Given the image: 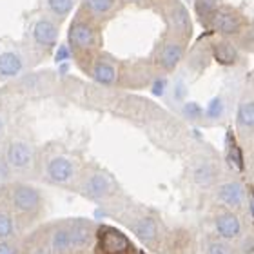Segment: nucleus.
I'll return each instance as SVG.
<instances>
[{"mask_svg":"<svg viewBox=\"0 0 254 254\" xmlns=\"http://www.w3.org/2000/svg\"><path fill=\"white\" fill-rule=\"evenodd\" d=\"M33 254H46V253H44V249H37Z\"/></svg>","mask_w":254,"mask_h":254,"instance_id":"obj_35","label":"nucleus"},{"mask_svg":"<svg viewBox=\"0 0 254 254\" xmlns=\"http://www.w3.org/2000/svg\"><path fill=\"white\" fill-rule=\"evenodd\" d=\"M48 5L51 13L64 18L65 15H69V11L73 9V0H48Z\"/></svg>","mask_w":254,"mask_h":254,"instance_id":"obj_23","label":"nucleus"},{"mask_svg":"<svg viewBox=\"0 0 254 254\" xmlns=\"http://www.w3.org/2000/svg\"><path fill=\"white\" fill-rule=\"evenodd\" d=\"M84 5H85V9L89 11L91 15L106 16V15H109L113 9H115L117 0H85Z\"/></svg>","mask_w":254,"mask_h":254,"instance_id":"obj_18","label":"nucleus"},{"mask_svg":"<svg viewBox=\"0 0 254 254\" xmlns=\"http://www.w3.org/2000/svg\"><path fill=\"white\" fill-rule=\"evenodd\" d=\"M134 233L142 242H153L158 234V227H156V222L153 218H142L134 223Z\"/></svg>","mask_w":254,"mask_h":254,"instance_id":"obj_16","label":"nucleus"},{"mask_svg":"<svg viewBox=\"0 0 254 254\" xmlns=\"http://www.w3.org/2000/svg\"><path fill=\"white\" fill-rule=\"evenodd\" d=\"M24 62L15 51H4L0 53V76L2 78H13L20 73Z\"/></svg>","mask_w":254,"mask_h":254,"instance_id":"obj_12","label":"nucleus"},{"mask_svg":"<svg viewBox=\"0 0 254 254\" xmlns=\"http://www.w3.org/2000/svg\"><path fill=\"white\" fill-rule=\"evenodd\" d=\"M212 57L222 65H234L238 60V49L227 40H220L212 46Z\"/></svg>","mask_w":254,"mask_h":254,"instance_id":"obj_14","label":"nucleus"},{"mask_svg":"<svg viewBox=\"0 0 254 254\" xmlns=\"http://www.w3.org/2000/svg\"><path fill=\"white\" fill-rule=\"evenodd\" d=\"M214 176H216V171H214V167L211 164H200L192 171V178L200 186H209L214 180Z\"/></svg>","mask_w":254,"mask_h":254,"instance_id":"obj_20","label":"nucleus"},{"mask_svg":"<svg viewBox=\"0 0 254 254\" xmlns=\"http://www.w3.org/2000/svg\"><path fill=\"white\" fill-rule=\"evenodd\" d=\"M67 42L69 48L76 51V53L91 51V49H95L98 46V31H96V27L91 22L76 18L69 27Z\"/></svg>","mask_w":254,"mask_h":254,"instance_id":"obj_1","label":"nucleus"},{"mask_svg":"<svg viewBox=\"0 0 254 254\" xmlns=\"http://www.w3.org/2000/svg\"><path fill=\"white\" fill-rule=\"evenodd\" d=\"M7 167H9V164H7V160L4 162V160L0 158V180L7 176Z\"/></svg>","mask_w":254,"mask_h":254,"instance_id":"obj_32","label":"nucleus"},{"mask_svg":"<svg viewBox=\"0 0 254 254\" xmlns=\"http://www.w3.org/2000/svg\"><path fill=\"white\" fill-rule=\"evenodd\" d=\"M218 198L227 207H240L242 201H244V187L240 186V184H236V182L223 184L218 189Z\"/></svg>","mask_w":254,"mask_h":254,"instance_id":"obj_13","label":"nucleus"},{"mask_svg":"<svg viewBox=\"0 0 254 254\" xmlns=\"http://www.w3.org/2000/svg\"><path fill=\"white\" fill-rule=\"evenodd\" d=\"M216 231L223 238H236L242 233V223L233 212H222L216 218Z\"/></svg>","mask_w":254,"mask_h":254,"instance_id":"obj_11","label":"nucleus"},{"mask_svg":"<svg viewBox=\"0 0 254 254\" xmlns=\"http://www.w3.org/2000/svg\"><path fill=\"white\" fill-rule=\"evenodd\" d=\"M184 113H186L187 118H200L203 115V109L196 102H189V104L184 106Z\"/></svg>","mask_w":254,"mask_h":254,"instance_id":"obj_27","label":"nucleus"},{"mask_svg":"<svg viewBox=\"0 0 254 254\" xmlns=\"http://www.w3.org/2000/svg\"><path fill=\"white\" fill-rule=\"evenodd\" d=\"M93 78L102 85H111L117 82V67L107 60H96L93 64Z\"/></svg>","mask_w":254,"mask_h":254,"instance_id":"obj_15","label":"nucleus"},{"mask_svg":"<svg viewBox=\"0 0 254 254\" xmlns=\"http://www.w3.org/2000/svg\"><path fill=\"white\" fill-rule=\"evenodd\" d=\"M184 51H186L184 49V42H180V40H169V42H165L158 49L156 64L164 71H173L180 64V60L184 59Z\"/></svg>","mask_w":254,"mask_h":254,"instance_id":"obj_5","label":"nucleus"},{"mask_svg":"<svg viewBox=\"0 0 254 254\" xmlns=\"http://www.w3.org/2000/svg\"><path fill=\"white\" fill-rule=\"evenodd\" d=\"M82 190L89 198H104L111 190V182L107 180L104 175H100V173H95V175H91L84 182V189Z\"/></svg>","mask_w":254,"mask_h":254,"instance_id":"obj_10","label":"nucleus"},{"mask_svg":"<svg viewBox=\"0 0 254 254\" xmlns=\"http://www.w3.org/2000/svg\"><path fill=\"white\" fill-rule=\"evenodd\" d=\"M129 2H134V0H129Z\"/></svg>","mask_w":254,"mask_h":254,"instance_id":"obj_37","label":"nucleus"},{"mask_svg":"<svg viewBox=\"0 0 254 254\" xmlns=\"http://www.w3.org/2000/svg\"><path fill=\"white\" fill-rule=\"evenodd\" d=\"M229 160L233 162L234 167H238L240 171L244 169V160H242V153H240V149L236 143H231L229 145Z\"/></svg>","mask_w":254,"mask_h":254,"instance_id":"obj_26","label":"nucleus"},{"mask_svg":"<svg viewBox=\"0 0 254 254\" xmlns=\"http://www.w3.org/2000/svg\"><path fill=\"white\" fill-rule=\"evenodd\" d=\"M223 113V100L220 98V96H214L209 104H207V111L205 115L209 118H220Z\"/></svg>","mask_w":254,"mask_h":254,"instance_id":"obj_25","label":"nucleus"},{"mask_svg":"<svg viewBox=\"0 0 254 254\" xmlns=\"http://www.w3.org/2000/svg\"><path fill=\"white\" fill-rule=\"evenodd\" d=\"M238 124L242 127H254V102H244L238 109Z\"/></svg>","mask_w":254,"mask_h":254,"instance_id":"obj_21","label":"nucleus"},{"mask_svg":"<svg viewBox=\"0 0 254 254\" xmlns=\"http://www.w3.org/2000/svg\"><path fill=\"white\" fill-rule=\"evenodd\" d=\"M0 254H16V249L7 242H0Z\"/></svg>","mask_w":254,"mask_h":254,"instance_id":"obj_31","label":"nucleus"},{"mask_svg":"<svg viewBox=\"0 0 254 254\" xmlns=\"http://www.w3.org/2000/svg\"><path fill=\"white\" fill-rule=\"evenodd\" d=\"M33 38L38 46L42 48H53L57 44V38H59V29L53 22L48 20V18H40V20L35 22L33 26Z\"/></svg>","mask_w":254,"mask_h":254,"instance_id":"obj_7","label":"nucleus"},{"mask_svg":"<svg viewBox=\"0 0 254 254\" xmlns=\"http://www.w3.org/2000/svg\"><path fill=\"white\" fill-rule=\"evenodd\" d=\"M244 245H245V247H244V249H245V254H251V253L254 251V238H249Z\"/></svg>","mask_w":254,"mask_h":254,"instance_id":"obj_33","label":"nucleus"},{"mask_svg":"<svg viewBox=\"0 0 254 254\" xmlns=\"http://www.w3.org/2000/svg\"><path fill=\"white\" fill-rule=\"evenodd\" d=\"M165 87H167V80L164 78H156L153 84V93L156 96H162L165 93Z\"/></svg>","mask_w":254,"mask_h":254,"instance_id":"obj_30","label":"nucleus"},{"mask_svg":"<svg viewBox=\"0 0 254 254\" xmlns=\"http://www.w3.org/2000/svg\"><path fill=\"white\" fill-rule=\"evenodd\" d=\"M51 249H53L55 254H62V253H65V251L71 249L69 229H59V231L53 234V240H51Z\"/></svg>","mask_w":254,"mask_h":254,"instance_id":"obj_19","label":"nucleus"},{"mask_svg":"<svg viewBox=\"0 0 254 254\" xmlns=\"http://www.w3.org/2000/svg\"><path fill=\"white\" fill-rule=\"evenodd\" d=\"M194 4L196 13L207 20H211V16L220 9V0H194Z\"/></svg>","mask_w":254,"mask_h":254,"instance_id":"obj_22","label":"nucleus"},{"mask_svg":"<svg viewBox=\"0 0 254 254\" xmlns=\"http://www.w3.org/2000/svg\"><path fill=\"white\" fill-rule=\"evenodd\" d=\"M71 48H67V46H60L59 51H57V55H55V60L59 64L62 62H67L69 60V55H71V51H69Z\"/></svg>","mask_w":254,"mask_h":254,"instance_id":"obj_29","label":"nucleus"},{"mask_svg":"<svg viewBox=\"0 0 254 254\" xmlns=\"http://www.w3.org/2000/svg\"><path fill=\"white\" fill-rule=\"evenodd\" d=\"M0 131H2V120H0Z\"/></svg>","mask_w":254,"mask_h":254,"instance_id":"obj_36","label":"nucleus"},{"mask_svg":"<svg viewBox=\"0 0 254 254\" xmlns=\"http://www.w3.org/2000/svg\"><path fill=\"white\" fill-rule=\"evenodd\" d=\"M9 200L11 205L15 207L18 212L31 214L40 205V192L35 187L27 186V184H16L9 192Z\"/></svg>","mask_w":254,"mask_h":254,"instance_id":"obj_2","label":"nucleus"},{"mask_svg":"<svg viewBox=\"0 0 254 254\" xmlns=\"http://www.w3.org/2000/svg\"><path fill=\"white\" fill-rule=\"evenodd\" d=\"M5 160L13 169H29L33 164V149L26 142H11L5 151Z\"/></svg>","mask_w":254,"mask_h":254,"instance_id":"obj_4","label":"nucleus"},{"mask_svg":"<svg viewBox=\"0 0 254 254\" xmlns=\"http://www.w3.org/2000/svg\"><path fill=\"white\" fill-rule=\"evenodd\" d=\"M91 238V229L87 223H76L74 227L69 229V240L71 247H84Z\"/></svg>","mask_w":254,"mask_h":254,"instance_id":"obj_17","label":"nucleus"},{"mask_svg":"<svg viewBox=\"0 0 254 254\" xmlns=\"http://www.w3.org/2000/svg\"><path fill=\"white\" fill-rule=\"evenodd\" d=\"M98 244L104 254H126L131 245L126 234L113 227H102L98 231Z\"/></svg>","mask_w":254,"mask_h":254,"instance_id":"obj_3","label":"nucleus"},{"mask_svg":"<svg viewBox=\"0 0 254 254\" xmlns=\"http://www.w3.org/2000/svg\"><path fill=\"white\" fill-rule=\"evenodd\" d=\"M13 233H15V222H13V218L7 212L0 211V240L9 238V236H13Z\"/></svg>","mask_w":254,"mask_h":254,"instance_id":"obj_24","label":"nucleus"},{"mask_svg":"<svg viewBox=\"0 0 254 254\" xmlns=\"http://www.w3.org/2000/svg\"><path fill=\"white\" fill-rule=\"evenodd\" d=\"M207 254H231L227 245L218 244V242H212L209 247H207Z\"/></svg>","mask_w":254,"mask_h":254,"instance_id":"obj_28","label":"nucleus"},{"mask_svg":"<svg viewBox=\"0 0 254 254\" xmlns=\"http://www.w3.org/2000/svg\"><path fill=\"white\" fill-rule=\"evenodd\" d=\"M212 27L222 35H236L242 27V20L238 18V15H234L233 11L218 9L214 15L211 16Z\"/></svg>","mask_w":254,"mask_h":254,"instance_id":"obj_6","label":"nucleus"},{"mask_svg":"<svg viewBox=\"0 0 254 254\" xmlns=\"http://www.w3.org/2000/svg\"><path fill=\"white\" fill-rule=\"evenodd\" d=\"M251 211H253V214H254V192L251 194Z\"/></svg>","mask_w":254,"mask_h":254,"instance_id":"obj_34","label":"nucleus"},{"mask_svg":"<svg viewBox=\"0 0 254 254\" xmlns=\"http://www.w3.org/2000/svg\"><path fill=\"white\" fill-rule=\"evenodd\" d=\"M74 175V167L71 160L65 156H57L48 164V178L55 184H67Z\"/></svg>","mask_w":254,"mask_h":254,"instance_id":"obj_8","label":"nucleus"},{"mask_svg":"<svg viewBox=\"0 0 254 254\" xmlns=\"http://www.w3.org/2000/svg\"><path fill=\"white\" fill-rule=\"evenodd\" d=\"M169 24L178 35H182V37H187V35H189L190 16H189V11H187L180 2H176V4L173 5V9H171V13H169Z\"/></svg>","mask_w":254,"mask_h":254,"instance_id":"obj_9","label":"nucleus"}]
</instances>
